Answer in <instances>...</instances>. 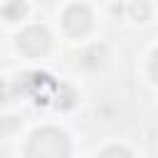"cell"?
Segmentation results:
<instances>
[{
	"label": "cell",
	"mask_w": 158,
	"mask_h": 158,
	"mask_svg": "<svg viewBox=\"0 0 158 158\" xmlns=\"http://www.w3.org/2000/svg\"><path fill=\"white\" fill-rule=\"evenodd\" d=\"M67 153H69L67 136L57 128L35 131L27 146V156H67Z\"/></svg>",
	"instance_id": "1"
},
{
	"label": "cell",
	"mask_w": 158,
	"mask_h": 158,
	"mask_svg": "<svg viewBox=\"0 0 158 158\" xmlns=\"http://www.w3.org/2000/svg\"><path fill=\"white\" fill-rule=\"evenodd\" d=\"M17 47L25 52V54H42L47 47H49V35L44 27H27L20 37H17Z\"/></svg>",
	"instance_id": "2"
},
{
	"label": "cell",
	"mask_w": 158,
	"mask_h": 158,
	"mask_svg": "<svg viewBox=\"0 0 158 158\" xmlns=\"http://www.w3.org/2000/svg\"><path fill=\"white\" fill-rule=\"evenodd\" d=\"M89 25H91V15H89L86 7H81V5H72V7L64 12V27H67L72 35H81V32H86Z\"/></svg>",
	"instance_id": "3"
},
{
	"label": "cell",
	"mask_w": 158,
	"mask_h": 158,
	"mask_svg": "<svg viewBox=\"0 0 158 158\" xmlns=\"http://www.w3.org/2000/svg\"><path fill=\"white\" fill-rule=\"evenodd\" d=\"M15 10L22 15V12H25V2H22V0H15ZM5 17H7V20H12V5H7V7H5Z\"/></svg>",
	"instance_id": "4"
},
{
	"label": "cell",
	"mask_w": 158,
	"mask_h": 158,
	"mask_svg": "<svg viewBox=\"0 0 158 158\" xmlns=\"http://www.w3.org/2000/svg\"><path fill=\"white\" fill-rule=\"evenodd\" d=\"M151 74H153V79L158 81V52L153 54V62H151Z\"/></svg>",
	"instance_id": "5"
}]
</instances>
